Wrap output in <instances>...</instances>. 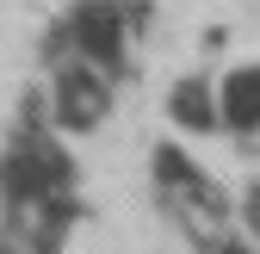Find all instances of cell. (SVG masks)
I'll use <instances>...</instances> for the list:
<instances>
[{"label":"cell","instance_id":"cell-1","mask_svg":"<svg viewBox=\"0 0 260 254\" xmlns=\"http://www.w3.org/2000/svg\"><path fill=\"white\" fill-rule=\"evenodd\" d=\"M112 93H118V81L106 69H93V62H81V56L56 62L50 69V118H56V131L93 137L112 118Z\"/></svg>","mask_w":260,"mask_h":254},{"label":"cell","instance_id":"cell-2","mask_svg":"<svg viewBox=\"0 0 260 254\" xmlns=\"http://www.w3.org/2000/svg\"><path fill=\"white\" fill-rule=\"evenodd\" d=\"M217 124H230V131H242V137L260 131V62L223 75V87H217Z\"/></svg>","mask_w":260,"mask_h":254},{"label":"cell","instance_id":"cell-3","mask_svg":"<svg viewBox=\"0 0 260 254\" xmlns=\"http://www.w3.org/2000/svg\"><path fill=\"white\" fill-rule=\"evenodd\" d=\"M168 118L180 124V131H192V137H211V131H217V87H211L205 75L174 81V93H168Z\"/></svg>","mask_w":260,"mask_h":254},{"label":"cell","instance_id":"cell-4","mask_svg":"<svg viewBox=\"0 0 260 254\" xmlns=\"http://www.w3.org/2000/svg\"><path fill=\"white\" fill-rule=\"evenodd\" d=\"M205 254H260V248H254V242H242V236L230 230V236H211V242H205Z\"/></svg>","mask_w":260,"mask_h":254},{"label":"cell","instance_id":"cell-5","mask_svg":"<svg viewBox=\"0 0 260 254\" xmlns=\"http://www.w3.org/2000/svg\"><path fill=\"white\" fill-rule=\"evenodd\" d=\"M0 254H38V248H0Z\"/></svg>","mask_w":260,"mask_h":254}]
</instances>
